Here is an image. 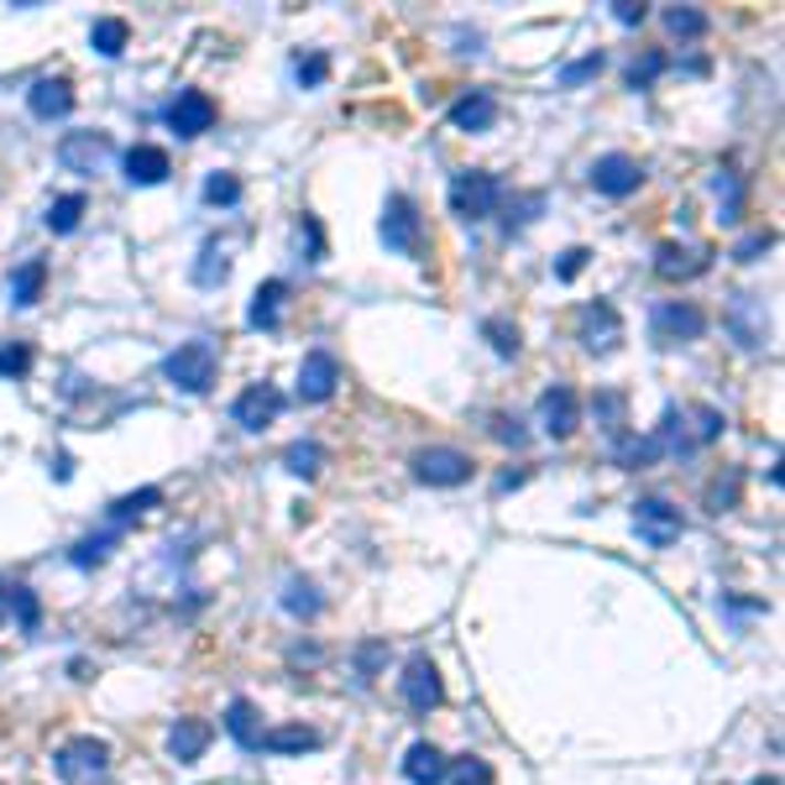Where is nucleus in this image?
I'll use <instances>...</instances> for the list:
<instances>
[{
	"instance_id": "obj_56",
	"label": "nucleus",
	"mask_w": 785,
	"mask_h": 785,
	"mask_svg": "<svg viewBox=\"0 0 785 785\" xmlns=\"http://www.w3.org/2000/svg\"><path fill=\"white\" fill-rule=\"evenodd\" d=\"M754 785H781V781H775V775H765V781H754Z\"/></svg>"
},
{
	"instance_id": "obj_40",
	"label": "nucleus",
	"mask_w": 785,
	"mask_h": 785,
	"mask_svg": "<svg viewBox=\"0 0 785 785\" xmlns=\"http://www.w3.org/2000/svg\"><path fill=\"white\" fill-rule=\"evenodd\" d=\"M665 26H670L676 38H702V32H707V17L697 11V6H670V11H665Z\"/></svg>"
},
{
	"instance_id": "obj_20",
	"label": "nucleus",
	"mask_w": 785,
	"mask_h": 785,
	"mask_svg": "<svg viewBox=\"0 0 785 785\" xmlns=\"http://www.w3.org/2000/svg\"><path fill=\"white\" fill-rule=\"evenodd\" d=\"M210 739H215V728L204 723V718H183V723H173V733H168V754H173L179 765H194L204 749H210Z\"/></svg>"
},
{
	"instance_id": "obj_43",
	"label": "nucleus",
	"mask_w": 785,
	"mask_h": 785,
	"mask_svg": "<svg viewBox=\"0 0 785 785\" xmlns=\"http://www.w3.org/2000/svg\"><path fill=\"white\" fill-rule=\"evenodd\" d=\"M294 79H299V89H320L325 79H330V59L325 53H309V59L294 63Z\"/></svg>"
},
{
	"instance_id": "obj_28",
	"label": "nucleus",
	"mask_w": 785,
	"mask_h": 785,
	"mask_svg": "<svg viewBox=\"0 0 785 785\" xmlns=\"http://www.w3.org/2000/svg\"><path fill=\"white\" fill-rule=\"evenodd\" d=\"M225 278H231V252H225L221 242H204L200 262H194V283H200V288H221Z\"/></svg>"
},
{
	"instance_id": "obj_8",
	"label": "nucleus",
	"mask_w": 785,
	"mask_h": 785,
	"mask_svg": "<svg viewBox=\"0 0 785 785\" xmlns=\"http://www.w3.org/2000/svg\"><path fill=\"white\" fill-rule=\"evenodd\" d=\"M414 477L429 487H462L471 482V456L456 450V445H429V450L414 456Z\"/></svg>"
},
{
	"instance_id": "obj_29",
	"label": "nucleus",
	"mask_w": 785,
	"mask_h": 785,
	"mask_svg": "<svg viewBox=\"0 0 785 785\" xmlns=\"http://www.w3.org/2000/svg\"><path fill=\"white\" fill-rule=\"evenodd\" d=\"M84 210H89V204H84V194H63V200L47 204V215H42V221H47V231H53V236H74V231H79V221H84Z\"/></svg>"
},
{
	"instance_id": "obj_1",
	"label": "nucleus",
	"mask_w": 785,
	"mask_h": 785,
	"mask_svg": "<svg viewBox=\"0 0 785 785\" xmlns=\"http://www.w3.org/2000/svg\"><path fill=\"white\" fill-rule=\"evenodd\" d=\"M215 372H221V351H215V341H183L179 351L162 357V378L179 388V393H189V399L210 393V388H215Z\"/></svg>"
},
{
	"instance_id": "obj_24",
	"label": "nucleus",
	"mask_w": 785,
	"mask_h": 785,
	"mask_svg": "<svg viewBox=\"0 0 785 785\" xmlns=\"http://www.w3.org/2000/svg\"><path fill=\"white\" fill-rule=\"evenodd\" d=\"M42 283H47V262L26 257L17 273H11V304H17V309H32V304L42 299Z\"/></svg>"
},
{
	"instance_id": "obj_38",
	"label": "nucleus",
	"mask_w": 785,
	"mask_h": 785,
	"mask_svg": "<svg viewBox=\"0 0 785 785\" xmlns=\"http://www.w3.org/2000/svg\"><path fill=\"white\" fill-rule=\"evenodd\" d=\"M116 534H121V529H105V534H89V540H79V544H74V555H68V561H74V565H84V571H89V565H100L105 555H110V544H116Z\"/></svg>"
},
{
	"instance_id": "obj_41",
	"label": "nucleus",
	"mask_w": 785,
	"mask_h": 785,
	"mask_svg": "<svg viewBox=\"0 0 785 785\" xmlns=\"http://www.w3.org/2000/svg\"><path fill=\"white\" fill-rule=\"evenodd\" d=\"M445 781L450 785H492V770H487V760H456V765H445Z\"/></svg>"
},
{
	"instance_id": "obj_49",
	"label": "nucleus",
	"mask_w": 785,
	"mask_h": 785,
	"mask_svg": "<svg viewBox=\"0 0 785 785\" xmlns=\"http://www.w3.org/2000/svg\"><path fill=\"white\" fill-rule=\"evenodd\" d=\"M586 246H571V252H561V262H555V278L561 283H571V278H582V267H586Z\"/></svg>"
},
{
	"instance_id": "obj_13",
	"label": "nucleus",
	"mask_w": 785,
	"mask_h": 785,
	"mask_svg": "<svg viewBox=\"0 0 785 785\" xmlns=\"http://www.w3.org/2000/svg\"><path fill=\"white\" fill-rule=\"evenodd\" d=\"M576 424H582V403H576V393H571L565 383L544 388L540 393V429L544 435H550V441H565Z\"/></svg>"
},
{
	"instance_id": "obj_31",
	"label": "nucleus",
	"mask_w": 785,
	"mask_h": 785,
	"mask_svg": "<svg viewBox=\"0 0 785 785\" xmlns=\"http://www.w3.org/2000/svg\"><path fill=\"white\" fill-rule=\"evenodd\" d=\"M283 607L294 613V618H315L320 613V592H315V582H304V576H288L283 582Z\"/></svg>"
},
{
	"instance_id": "obj_42",
	"label": "nucleus",
	"mask_w": 785,
	"mask_h": 785,
	"mask_svg": "<svg viewBox=\"0 0 785 785\" xmlns=\"http://www.w3.org/2000/svg\"><path fill=\"white\" fill-rule=\"evenodd\" d=\"M603 68H607V59H603V53H586V59L565 63V68H561V84H565V89H576V84L597 79V74H603Z\"/></svg>"
},
{
	"instance_id": "obj_10",
	"label": "nucleus",
	"mask_w": 785,
	"mask_h": 785,
	"mask_svg": "<svg viewBox=\"0 0 785 785\" xmlns=\"http://www.w3.org/2000/svg\"><path fill=\"white\" fill-rule=\"evenodd\" d=\"M215 126V100L204 95V89H179V100L168 105V131L173 137H204Z\"/></svg>"
},
{
	"instance_id": "obj_26",
	"label": "nucleus",
	"mask_w": 785,
	"mask_h": 785,
	"mask_svg": "<svg viewBox=\"0 0 785 785\" xmlns=\"http://www.w3.org/2000/svg\"><path fill=\"white\" fill-rule=\"evenodd\" d=\"M126 42H131V26H126L121 17H100L89 26V47H95L100 59H121Z\"/></svg>"
},
{
	"instance_id": "obj_53",
	"label": "nucleus",
	"mask_w": 785,
	"mask_h": 785,
	"mask_svg": "<svg viewBox=\"0 0 785 785\" xmlns=\"http://www.w3.org/2000/svg\"><path fill=\"white\" fill-rule=\"evenodd\" d=\"M492 435H498V441H503V445H523V441H529V435H523V429H519V420H508V414H503V420H498V429H492Z\"/></svg>"
},
{
	"instance_id": "obj_55",
	"label": "nucleus",
	"mask_w": 785,
	"mask_h": 785,
	"mask_svg": "<svg viewBox=\"0 0 785 785\" xmlns=\"http://www.w3.org/2000/svg\"><path fill=\"white\" fill-rule=\"evenodd\" d=\"M0 618H6V582H0Z\"/></svg>"
},
{
	"instance_id": "obj_11",
	"label": "nucleus",
	"mask_w": 785,
	"mask_h": 785,
	"mask_svg": "<svg viewBox=\"0 0 785 785\" xmlns=\"http://www.w3.org/2000/svg\"><path fill=\"white\" fill-rule=\"evenodd\" d=\"M639 179H645V168L628 158V152H607V158L592 162V189L607 194V200H628L639 189Z\"/></svg>"
},
{
	"instance_id": "obj_39",
	"label": "nucleus",
	"mask_w": 785,
	"mask_h": 785,
	"mask_svg": "<svg viewBox=\"0 0 785 785\" xmlns=\"http://www.w3.org/2000/svg\"><path fill=\"white\" fill-rule=\"evenodd\" d=\"M665 68H670V59H665L660 47H655V53H645V59H634V63H628V89H649V84L660 79Z\"/></svg>"
},
{
	"instance_id": "obj_51",
	"label": "nucleus",
	"mask_w": 785,
	"mask_h": 785,
	"mask_svg": "<svg viewBox=\"0 0 785 785\" xmlns=\"http://www.w3.org/2000/svg\"><path fill=\"white\" fill-rule=\"evenodd\" d=\"M733 498H739V477H728V482H718L712 492H707V503H712V513H723V508H733Z\"/></svg>"
},
{
	"instance_id": "obj_52",
	"label": "nucleus",
	"mask_w": 785,
	"mask_h": 785,
	"mask_svg": "<svg viewBox=\"0 0 785 785\" xmlns=\"http://www.w3.org/2000/svg\"><path fill=\"white\" fill-rule=\"evenodd\" d=\"M613 21H624V26H639V21H645V6H639V0H613Z\"/></svg>"
},
{
	"instance_id": "obj_36",
	"label": "nucleus",
	"mask_w": 785,
	"mask_h": 785,
	"mask_svg": "<svg viewBox=\"0 0 785 785\" xmlns=\"http://www.w3.org/2000/svg\"><path fill=\"white\" fill-rule=\"evenodd\" d=\"M691 420H697L691 429H686L691 450H702V445H712L718 435H723V414H718V409H707V403H702V409H691Z\"/></svg>"
},
{
	"instance_id": "obj_9",
	"label": "nucleus",
	"mask_w": 785,
	"mask_h": 785,
	"mask_svg": "<svg viewBox=\"0 0 785 785\" xmlns=\"http://www.w3.org/2000/svg\"><path fill=\"white\" fill-rule=\"evenodd\" d=\"M399 691H403V702L414 707V712H429V707H441L445 686H441V670H435V660H429V655H414V660L403 665Z\"/></svg>"
},
{
	"instance_id": "obj_46",
	"label": "nucleus",
	"mask_w": 785,
	"mask_h": 785,
	"mask_svg": "<svg viewBox=\"0 0 785 785\" xmlns=\"http://www.w3.org/2000/svg\"><path fill=\"white\" fill-rule=\"evenodd\" d=\"M540 210H544V194H523L519 204H508L503 225H508V231H519V225H529V221H534V215H540Z\"/></svg>"
},
{
	"instance_id": "obj_27",
	"label": "nucleus",
	"mask_w": 785,
	"mask_h": 785,
	"mask_svg": "<svg viewBox=\"0 0 785 785\" xmlns=\"http://www.w3.org/2000/svg\"><path fill=\"white\" fill-rule=\"evenodd\" d=\"M267 754H309V749H320V733L315 728H273V733H262V744Z\"/></svg>"
},
{
	"instance_id": "obj_18",
	"label": "nucleus",
	"mask_w": 785,
	"mask_h": 785,
	"mask_svg": "<svg viewBox=\"0 0 785 785\" xmlns=\"http://www.w3.org/2000/svg\"><path fill=\"white\" fill-rule=\"evenodd\" d=\"M492 121H498V100H492L487 89H471V95H462V100L450 105V126H456V131H466V137L492 131Z\"/></svg>"
},
{
	"instance_id": "obj_47",
	"label": "nucleus",
	"mask_w": 785,
	"mask_h": 785,
	"mask_svg": "<svg viewBox=\"0 0 785 785\" xmlns=\"http://www.w3.org/2000/svg\"><path fill=\"white\" fill-rule=\"evenodd\" d=\"M383 660H388V645H383V639H372V645L357 649V676H362V686L378 676V665H383Z\"/></svg>"
},
{
	"instance_id": "obj_35",
	"label": "nucleus",
	"mask_w": 785,
	"mask_h": 785,
	"mask_svg": "<svg viewBox=\"0 0 785 785\" xmlns=\"http://www.w3.org/2000/svg\"><path fill=\"white\" fill-rule=\"evenodd\" d=\"M482 336H487V346H492L498 357H519V325L513 320L492 315V320H482Z\"/></svg>"
},
{
	"instance_id": "obj_21",
	"label": "nucleus",
	"mask_w": 785,
	"mask_h": 785,
	"mask_svg": "<svg viewBox=\"0 0 785 785\" xmlns=\"http://www.w3.org/2000/svg\"><path fill=\"white\" fill-rule=\"evenodd\" d=\"M283 299H288V283L283 278H267L252 294V309H246V325L252 330H278V315H283Z\"/></svg>"
},
{
	"instance_id": "obj_3",
	"label": "nucleus",
	"mask_w": 785,
	"mask_h": 785,
	"mask_svg": "<svg viewBox=\"0 0 785 785\" xmlns=\"http://www.w3.org/2000/svg\"><path fill=\"white\" fill-rule=\"evenodd\" d=\"M498 204H503V183L492 173H456L450 179V210L462 221H487Z\"/></svg>"
},
{
	"instance_id": "obj_30",
	"label": "nucleus",
	"mask_w": 785,
	"mask_h": 785,
	"mask_svg": "<svg viewBox=\"0 0 785 785\" xmlns=\"http://www.w3.org/2000/svg\"><path fill=\"white\" fill-rule=\"evenodd\" d=\"M17 613V624L26 628V634H38L42 624V603H38V592L32 586H6V618Z\"/></svg>"
},
{
	"instance_id": "obj_19",
	"label": "nucleus",
	"mask_w": 785,
	"mask_h": 785,
	"mask_svg": "<svg viewBox=\"0 0 785 785\" xmlns=\"http://www.w3.org/2000/svg\"><path fill=\"white\" fill-rule=\"evenodd\" d=\"M168 173H173V162H168V152H162V147H147V141H141V147H131V152H126V183L152 189V183H162Z\"/></svg>"
},
{
	"instance_id": "obj_23",
	"label": "nucleus",
	"mask_w": 785,
	"mask_h": 785,
	"mask_svg": "<svg viewBox=\"0 0 785 785\" xmlns=\"http://www.w3.org/2000/svg\"><path fill=\"white\" fill-rule=\"evenodd\" d=\"M403 775L414 785H445V754L435 744H414L403 754Z\"/></svg>"
},
{
	"instance_id": "obj_22",
	"label": "nucleus",
	"mask_w": 785,
	"mask_h": 785,
	"mask_svg": "<svg viewBox=\"0 0 785 785\" xmlns=\"http://www.w3.org/2000/svg\"><path fill=\"white\" fill-rule=\"evenodd\" d=\"M728 325H733L739 346H765V315H760V299H754V294H733Z\"/></svg>"
},
{
	"instance_id": "obj_25",
	"label": "nucleus",
	"mask_w": 785,
	"mask_h": 785,
	"mask_svg": "<svg viewBox=\"0 0 785 785\" xmlns=\"http://www.w3.org/2000/svg\"><path fill=\"white\" fill-rule=\"evenodd\" d=\"M225 733H231V739H236L246 754H257L262 723H257V707L246 702V697H236V702H231V712H225Z\"/></svg>"
},
{
	"instance_id": "obj_16",
	"label": "nucleus",
	"mask_w": 785,
	"mask_h": 785,
	"mask_svg": "<svg viewBox=\"0 0 785 785\" xmlns=\"http://www.w3.org/2000/svg\"><path fill=\"white\" fill-rule=\"evenodd\" d=\"M707 262H712V252H702V246L665 242L660 252H655V273H660L665 283H681V278H697V273H707Z\"/></svg>"
},
{
	"instance_id": "obj_50",
	"label": "nucleus",
	"mask_w": 785,
	"mask_h": 785,
	"mask_svg": "<svg viewBox=\"0 0 785 785\" xmlns=\"http://www.w3.org/2000/svg\"><path fill=\"white\" fill-rule=\"evenodd\" d=\"M770 242H775L770 231H754V236H744V242L733 246V257H739V262H754L760 252H770Z\"/></svg>"
},
{
	"instance_id": "obj_37",
	"label": "nucleus",
	"mask_w": 785,
	"mask_h": 785,
	"mask_svg": "<svg viewBox=\"0 0 785 785\" xmlns=\"http://www.w3.org/2000/svg\"><path fill=\"white\" fill-rule=\"evenodd\" d=\"M592 414H597V424H603L613 441H624V393H597Z\"/></svg>"
},
{
	"instance_id": "obj_44",
	"label": "nucleus",
	"mask_w": 785,
	"mask_h": 785,
	"mask_svg": "<svg viewBox=\"0 0 785 785\" xmlns=\"http://www.w3.org/2000/svg\"><path fill=\"white\" fill-rule=\"evenodd\" d=\"M204 200L210 204H236L242 200V179H236V173H210V179H204Z\"/></svg>"
},
{
	"instance_id": "obj_32",
	"label": "nucleus",
	"mask_w": 785,
	"mask_h": 785,
	"mask_svg": "<svg viewBox=\"0 0 785 785\" xmlns=\"http://www.w3.org/2000/svg\"><path fill=\"white\" fill-rule=\"evenodd\" d=\"M283 466H288L294 477H320L325 445H315V441H294L288 450H283Z\"/></svg>"
},
{
	"instance_id": "obj_12",
	"label": "nucleus",
	"mask_w": 785,
	"mask_h": 785,
	"mask_svg": "<svg viewBox=\"0 0 785 785\" xmlns=\"http://www.w3.org/2000/svg\"><path fill=\"white\" fill-rule=\"evenodd\" d=\"M341 388V362L330 351H309L299 362V399L304 403H330Z\"/></svg>"
},
{
	"instance_id": "obj_4",
	"label": "nucleus",
	"mask_w": 785,
	"mask_h": 785,
	"mask_svg": "<svg viewBox=\"0 0 785 785\" xmlns=\"http://www.w3.org/2000/svg\"><path fill=\"white\" fill-rule=\"evenodd\" d=\"M702 330H707V315L697 309V304L665 299V304H655V315H649V336H655V346H686V341H697Z\"/></svg>"
},
{
	"instance_id": "obj_5",
	"label": "nucleus",
	"mask_w": 785,
	"mask_h": 785,
	"mask_svg": "<svg viewBox=\"0 0 785 785\" xmlns=\"http://www.w3.org/2000/svg\"><path fill=\"white\" fill-rule=\"evenodd\" d=\"M681 508L676 503H665V498H639L634 503V534L649 544V550H670V544L681 540Z\"/></svg>"
},
{
	"instance_id": "obj_33",
	"label": "nucleus",
	"mask_w": 785,
	"mask_h": 785,
	"mask_svg": "<svg viewBox=\"0 0 785 785\" xmlns=\"http://www.w3.org/2000/svg\"><path fill=\"white\" fill-rule=\"evenodd\" d=\"M162 492L158 487H141V492H126V498H116L110 503V529H121V523H131L137 513H147V508H158Z\"/></svg>"
},
{
	"instance_id": "obj_45",
	"label": "nucleus",
	"mask_w": 785,
	"mask_h": 785,
	"mask_svg": "<svg viewBox=\"0 0 785 785\" xmlns=\"http://www.w3.org/2000/svg\"><path fill=\"white\" fill-rule=\"evenodd\" d=\"M32 372V351L26 346H0V378H26Z\"/></svg>"
},
{
	"instance_id": "obj_48",
	"label": "nucleus",
	"mask_w": 785,
	"mask_h": 785,
	"mask_svg": "<svg viewBox=\"0 0 785 785\" xmlns=\"http://www.w3.org/2000/svg\"><path fill=\"white\" fill-rule=\"evenodd\" d=\"M299 242H304V252H309V262L325 257V231H320V221H315V215H304V221H299Z\"/></svg>"
},
{
	"instance_id": "obj_14",
	"label": "nucleus",
	"mask_w": 785,
	"mask_h": 785,
	"mask_svg": "<svg viewBox=\"0 0 785 785\" xmlns=\"http://www.w3.org/2000/svg\"><path fill=\"white\" fill-rule=\"evenodd\" d=\"M283 403H288V399H283L273 383H252L242 399L231 403V414H236V424H242V429H252V435H257V429H267V424L283 414Z\"/></svg>"
},
{
	"instance_id": "obj_15",
	"label": "nucleus",
	"mask_w": 785,
	"mask_h": 785,
	"mask_svg": "<svg viewBox=\"0 0 785 785\" xmlns=\"http://www.w3.org/2000/svg\"><path fill=\"white\" fill-rule=\"evenodd\" d=\"M618 341H624V320H618V309H613L607 299L586 304V309H582V346H586V351L607 357Z\"/></svg>"
},
{
	"instance_id": "obj_7",
	"label": "nucleus",
	"mask_w": 785,
	"mask_h": 785,
	"mask_svg": "<svg viewBox=\"0 0 785 785\" xmlns=\"http://www.w3.org/2000/svg\"><path fill=\"white\" fill-rule=\"evenodd\" d=\"M383 242H388V252H399V257H420L424 225H420V210H414L409 194H388V204H383Z\"/></svg>"
},
{
	"instance_id": "obj_34",
	"label": "nucleus",
	"mask_w": 785,
	"mask_h": 785,
	"mask_svg": "<svg viewBox=\"0 0 785 785\" xmlns=\"http://www.w3.org/2000/svg\"><path fill=\"white\" fill-rule=\"evenodd\" d=\"M712 189H718V204H723V215H718V221L733 225L739 215H744V179H739V173H718Z\"/></svg>"
},
{
	"instance_id": "obj_6",
	"label": "nucleus",
	"mask_w": 785,
	"mask_h": 785,
	"mask_svg": "<svg viewBox=\"0 0 785 785\" xmlns=\"http://www.w3.org/2000/svg\"><path fill=\"white\" fill-rule=\"evenodd\" d=\"M116 158V141L105 137V131H68L59 141V162L68 173H79V179H95L105 173V162Z\"/></svg>"
},
{
	"instance_id": "obj_17",
	"label": "nucleus",
	"mask_w": 785,
	"mask_h": 785,
	"mask_svg": "<svg viewBox=\"0 0 785 785\" xmlns=\"http://www.w3.org/2000/svg\"><path fill=\"white\" fill-rule=\"evenodd\" d=\"M26 110L38 116V121H63L68 110H74V89L68 79H38L26 89Z\"/></svg>"
},
{
	"instance_id": "obj_2",
	"label": "nucleus",
	"mask_w": 785,
	"mask_h": 785,
	"mask_svg": "<svg viewBox=\"0 0 785 785\" xmlns=\"http://www.w3.org/2000/svg\"><path fill=\"white\" fill-rule=\"evenodd\" d=\"M53 770H59L63 785H95L110 770V744H100V739H68L53 754Z\"/></svg>"
},
{
	"instance_id": "obj_54",
	"label": "nucleus",
	"mask_w": 785,
	"mask_h": 785,
	"mask_svg": "<svg viewBox=\"0 0 785 785\" xmlns=\"http://www.w3.org/2000/svg\"><path fill=\"white\" fill-rule=\"evenodd\" d=\"M523 482V471H503V477H498V492H508V487H519Z\"/></svg>"
}]
</instances>
